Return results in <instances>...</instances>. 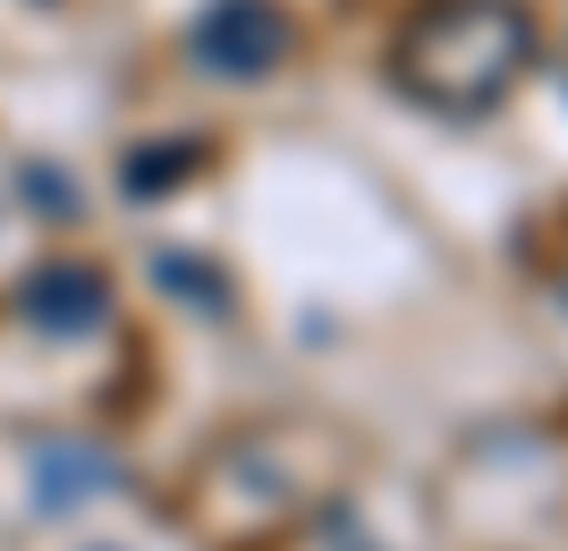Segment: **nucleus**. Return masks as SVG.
<instances>
[{
	"instance_id": "nucleus-3",
	"label": "nucleus",
	"mask_w": 568,
	"mask_h": 551,
	"mask_svg": "<svg viewBox=\"0 0 568 551\" xmlns=\"http://www.w3.org/2000/svg\"><path fill=\"white\" fill-rule=\"evenodd\" d=\"M26 323L34 331H51V339H77V331H94L102 314H111V288H102V272H85V264H43L34 280H26Z\"/></svg>"
},
{
	"instance_id": "nucleus-7",
	"label": "nucleus",
	"mask_w": 568,
	"mask_h": 551,
	"mask_svg": "<svg viewBox=\"0 0 568 551\" xmlns=\"http://www.w3.org/2000/svg\"><path fill=\"white\" fill-rule=\"evenodd\" d=\"M560 85H568V60H560Z\"/></svg>"
},
{
	"instance_id": "nucleus-5",
	"label": "nucleus",
	"mask_w": 568,
	"mask_h": 551,
	"mask_svg": "<svg viewBox=\"0 0 568 551\" xmlns=\"http://www.w3.org/2000/svg\"><path fill=\"white\" fill-rule=\"evenodd\" d=\"M153 280H162V297H187V306H204V314L230 306V280H213L204 255H153Z\"/></svg>"
},
{
	"instance_id": "nucleus-4",
	"label": "nucleus",
	"mask_w": 568,
	"mask_h": 551,
	"mask_svg": "<svg viewBox=\"0 0 568 551\" xmlns=\"http://www.w3.org/2000/svg\"><path fill=\"white\" fill-rule=\"evenodd\" d=\"M119 467L102 450H85V441H43L34 450V501L43 509H77V501H94V492H111Z\"/></svg>"
},
{
	"instance_id": "nucleus-1",
	"label": "nucleus",
	"mask_w": 568,
	"mask_h": 551,
	"mask_svg": "<svg viewBox=\"0 0 568 551\" xmlns=\"http://www.w3.org/2000/svg\"><path fill=\"white\" fill-rule=\"evenodd\" d=\"M535 60V18L518 0H433L390 51L399 85L442 120H484Z\"/></svg>"
},
{
	"instance_id": "nucleus-8",
	"label": "nucleus",
	"mask_w": 568,
	"mask_h": 551,
	"mask_svg": "<svg viewBox=\"0 0 568 551\" xmlns=\"http://www.w3.org/2000/svg\"><path fill=\"white\" fill-rule=\"evenodd\" d=\"M560 297H568V280H560Z\"/></svg>"
},
{
	"instance_id": "nucleus-2",
	"label": "nucleus",
	"mask_w": 568,
	"mask_h": 551,
	"mask_svg": "<svg viewBox=\"0 0 568 551\" xmlns=\"http://www.w3.org/2000/svg\"><path fill=\"white\" fill-rule=\"evenodd\" d=\"M195 69L213 76H272L288 60V9L281 0H213L187 34Z\"/></svg>"
},
{
	"instance_id": "nucleus-6",
	"label": "nucleus",
	"mask_w": 568,
	"mask_h": 551,
	"mask_svg": "<svg viewBox=\"0 0 568 551\" xmlns=\"http://www.w3.org/2000/svg\"><path fill=\"white\" fill-rule=\"evenodd\" d=\"M195 162H204V144H170V153H136V162H128V195H153L162 178H187Z\"/></svg>"
}]
</instances>
